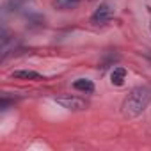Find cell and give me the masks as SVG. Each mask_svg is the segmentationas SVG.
I'll return each instance as SVG.
<instances>
[{
  "label": "cell",
  "mask_w": 151,
  "mask_h": 151,
  "mask_svg": "<svg viewBox=\"0 0 151 151\" xmlns=\"http://www.w3.org/2000/svg\"><path fill=\"white\" fill-rule=\"evenodd\" d=\"M73 87L77 89V91H80V93H86V94L94 93V84L89 78H77V80L73 82Z\"/></svg>",
  "instance_id": "obj_4"
},
{
  "label": "cell",
  "mask_w": 151,
  "mask_h": 151,
  "mask_svg": "<svg viewBox=\"0 0 151 151\" xmlns=\"http://www.w3.org/2000/svg\"><path fill=\"white\" fill-rule=\"evenodd\" d=\"M124 80H126V69L124 68H114V71L110 73V82L119 87L124 84Z\"/></svg>",
  "instance_id": "obj_6"
},
{
  "label": "cell",
  "mask_w": 151,
  "mask_h": 151,
  "mask_svg": "<svg viewBox=\"0 0 151 151\" xmlns=\"http://www.w3.org/2000/svg\"><path fill=\"white\" fill-rule=\"evenodd\" d=\"M114 18V9L110 4H100L96 7V11L91 16V23L93 25H107L110 20Z\"/></svg>",
  "instance_id": "obj_3"
},
{
  "label": "cell",
  "mask_w": 151,
  "mask_h": 151,
  "mask_svg": "<svg viewBox=\"0 0 151 151\" xmlns=\"http://www.w3.org/2000/svg\"><path fill=\"white\" fill-rule=\"evenodd\" d=\"M55 101L59 105H62L64 109L75 110V112L86 110V107H87V101L86 100H82L78 96H73V94H59V96H55Z\"/></svg>",
  "instance_id": "obj_2"
},
{
  "label": "cell",
  "mask_w": 151,
  "mask_h": 151,
  "mask_svg": "<svg viewBox=\"0 0 151 151\" xmlns=\"http://www.w3.org/2000/svg\"><path fill=\"white\" fill-rule=\"evenodd\" d=\"M13 78H23V80H41L43 77L39 73L32 71V69H18L13 71Z\"/></svg>",
  "instance_id": "obj_5"
},
{
  "label": "cell",
  "mask_w": 151,
  "mask_h": 151,
  "mask_svg": "<svg viewBox=\"0 0 151 151\" xmlns=\"http://www.w3.org/2000/svg\"><path fill=\"white\" fill-rule=\"evenodd\" d=\"M149 59H151V53H149Z\"/></svg>",
  "instance_id": "obj_8"
},
{
  "label": "cell",
  "mask_w": 151,
  "mask_h": 151,
  "mask_svg": "<svg viewBox=\"0 0 151 151\" xmlns=\"http://www.w3.org/2000/svg\"><path fill=\"white\" fill-rule=\"evenodd\" d=\"M78 4H80V0H53V7L60 9V11L73 9L75 6H78Z\"/></svg>",
  "instance_id": "obj_7"
},
{
  "label": "cell",
  "mask_w": 151,
  "mask_h": 151,
  "mask_svg": "<svg viewBox=\"0 0 151 151\" xmlns=\"http://www.w3.org/2000/svg\"><path fill=\"white\" fill-rule=\"evenodd\" d=\"M149 103H151V87L139 86V87L132 89V93L123 101V116L124 117H137L147 109Z\"/></svg>",
  "instance_id": "obj_1"
}]
</instances>
